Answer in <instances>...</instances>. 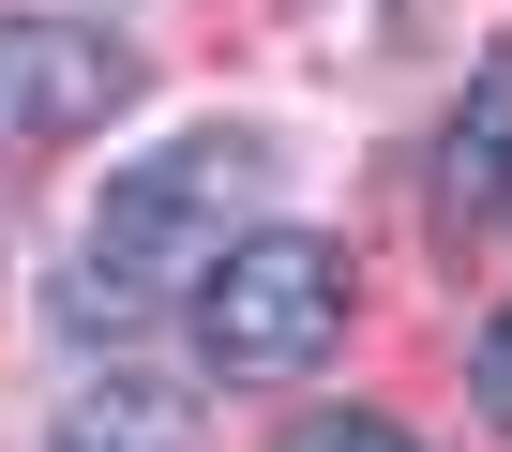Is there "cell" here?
<instances>
[{"instance_id": "cell-1", "label": "cell", "mask_w": 512, "mask_h": 452, "mask_svg": "<svg viewBox=\"0 0 512 452\" xmlns=\"http://www.w3.org/2000/svg\"><path fill=\"white\" fill-rule=\"evenodd\" d=\"M241 211H256V136H181L151 166L106 181L91 211V272H76V332L91 317H151L181 287H211L241 257Z\"/></svg>"}, {"instance_id": "cell-2", "label": "cell", "mask_w": 512, "mask_h": 452, "mask_svg": "<svg viewBox=\"0 0 512 452\" xmlns=\"http://www.w3.org/2000/svg\"><path fill=\"white\" fill-rule=\"evenodd\" d=\"M196 347H211V377H241V392L317 377V362L347 347V257L317 242V226H256V242L196 287Z\"/></svg>"}, {"instance_id": "cell-3", "label": "cell", "mask_w": 512, "mask_h": 452, "mask_svg": "<svg viewBox=\"0 0 512 452\" xmlns=\"http://www.w3.org/2000/svg\"><path fill=\"white\" fill-rule=\"evenodd\" d=\"M136 106V46L76 16H0V121L16 136H106Z\"/></svg>"}, {"instance_id": "cell-4", "label": "cell", "mask_w": 512, "mask_h": 452, "mask_svg": "<svg viewBox=\"0 0 512 452\" xmlns=\"http://www.w3.org/2000/svg\"><path fill=\"white\" fill-rule=\"evenodd\" d=\"M61 452H196V392L166 377H91L61 407Z\"/></svg>"}, {"instance_id": "cell-5", "label": "cell", "mask_w": 512, "mask_h": 452, "mask_svg": "<svg viewBox=\"0 0 512 452\" xmlns=\"http://www.w3.org/2000/svg\"><path fill=\"white\" fill-rule=\"evenodd\" d=\"M482 196H512V46L482 61V91L452 121V211H482Z\"/></svg>"}, {"instance_id": "cell-6", "label": "cell", "mask_w": 512, "mask_h": 452, "mask_svg": "<svg viewBox=\"0 0 512 452\" xmlns=\"http://www.w3.org/2000/svg\"><path fill=\"white\" fill-rule=\"evenodd\" d=\"M287 452H422V437H407V422H377V407H317Z\"/></svg>"}, {"instance_id": "cell-7", "label": "cell", "mask_w": 512, "mask_h": 452, "mask_svg": "<svg viewBox=\"0 0 512 452\" xmlns=\"http://www.w3.org/2000/svg\"><path fill=\"white\" fill-rule=\"evenodd\" d=\"M467 392H482V422H497V437H512V317H497V332H482V362H467Z\"/></svg>"}]
</instances>
